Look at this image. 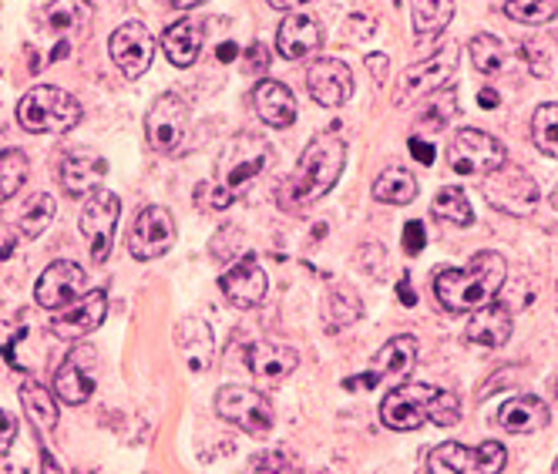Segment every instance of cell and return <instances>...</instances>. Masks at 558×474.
<instances>
[{"label":"cell","instance_id":"cell-19","mask_svg":"<svg viewBox=\"0 0 558 474\" xmlns=\"http://www.w3.org/2000/svg\"><path fill=\"white\" fill-rule=\"evenodd\" d=\"M108 175V162L92 151V148H74L61 158V169H58V179L64 185L68 195H74V199H82V195H92L101 179Z\"/></svg>","mask_w":558,"mask_h":474},{"label":"cell","instance_id":"cell-46","mask_svg":"<svg viewBox=\"0 0 558 474\" xmlns=\"http://www.w3.org/2000/svg\"><path fill=\"white\" fill-rule=\"evenodd\" d=\"M408 148H411V155L417 158L421 166H434V155H437V151H434V145H430L427 138H411Z\"/></svg>","mask_w":558,"mask_h":474},{"label":"cell","instance_id":"cell-47","mask_svg":"<svg viewBox=\"0 0 558 474\" xmlns=\"http://www.w3.org/2000/svg\"><path fill=\"white\" fill-rule=\"evenodd\" d=\"M367 68H371V74L377 77V82H387V54H371Z\"/></svg>","mask_w":558,"mask_h":474},{"label":"cell","instance_id":"cell-55","mask_svg":"<svg viewBox=\"0 0 558 474\" xmlns=\"http://www.w3.org/2000/svg\"><path fill=\"white\" fill-rule=\"evenodd\" d=\"M551 471H555V474H558V458H555V464H551Z\"/></svg>","mask_w":558,"mask_h":474},{"label":"cell","instance_id":"cell-8","mask_svg":"<svg viewBox=\"0 0 558 474\" xmlns=\"http://www.w3.org/2000/svg\"><path fill=\"white\" fill-rule=\"evenodd\" d=\"M485 195L488 203L508 216H532L538 209V185L535 179L518 169V166H498L495 172H488V182H485Z\"/></svg>","mask_w":558,"mask_h":474},{"label":"cell","instance_id":"cell-25","mask_svg":"<svg viewBox=\"0 0 558 474\" xmlns=\"http://www.w3.org/2000/svg\"><path fill=\"white\" fill-rule=\"evenodd\" d=\"M206 31L198 21H175L172 27L162 31V51L175 68H192L203 54Z\"/></svg>","mask_w":558,"mask_h":474},{"label":"cell","instance_id":"cell-27","mask_svg":"<svg viewBox=\"0 0 558 474\" xmlns=\"http://www.w3.org/2000/svg\"><path fill=\"white\" fill-rule=\"evenodd\" d=\"M417 350H421V343L411 333L387 340L380 347V353L374 357V374L377 377H404V374H411L414 364H417Z\"/></svg>","mask_w":558,"mask_h":474},{"label":"cell","instance_id":"cell-37","mask_svg":"<svg viewBox=\"0 0 558 474\" xmlns=\"http://www.w3.org/2000/svg\"><path fill=\"white\" fill-rule=\"evenodd\" d=\"M505 14L518 24H529V27H542L558 14V0H508Z\"/></svg>","mask_w":558,"mask_h":474},{"label":"cell","instance_id":"cell-36","mask_svg":"<svg viewBox=\"0 0 558 474\" xmlns=\"http://www.w3.org/2000/svg\"><path fill=\"white\" fill-rule=\"evenodd\" d=\"M468 54H471V64L482 74H498L505 68V48L495 34H474Z\"/></svg>","mask_w":558,"mask_h":474},{"label":"cell","instance_id":"cell-44","mask_svg":"<svg viewBox=\"0 0 558 474\" xmlns=\"http://www.w3.org/2000/svg\"><path fill=\"white\" fill-rule=\"evenodd\" d=\"M17 441V421L8 414V411H0V458H4Z\"/></svg>","mask_w":558,"mask_h":474},{"label":"cell","instance_id":"cell-56","mask_svg":"<svg viewBox=\"0 0 558 474\" xmlns=\"http://www.w3.org/2000/svg\"><path fill=\"white\" fill-rule=\"evenodd\" d=\"M555 401H558V384H555Z\"/></svg>","mask_w":558,"mask_h":474},{"label":"cell","instance_id":"cell-29","mask_svg":"<svg viewBox=\"0 0 558 474\" xmlns=\"http://www.w3.org/2000/svg\"><path fill=\"white\" fill-rule=\"evenodd\" d=\"M374 195H377L380 203H387V206H408V203L417 199V179L404 166H390V169H384L377 175Z\"/></svg>","mask_w":558,"mask_h":474},{"label":"cell","instance_id":"cell-7","mask_svg":"<svg viewBox=\"0 0 558 474\" xmlns=\"http://www.w3.org/2000/svg\"><path fill=\"white\" fill-rule=\"evenodd\" d=\"M505 162H508V151L495 135H488L482 129H461L451 135L448 166L458 175H488Z\"/></svg>","mask_w":558,"mask_h":474},{"label":"cell","instance_id":"cell-53","mask_svg":"<svg viewBox=\"0 0 558 474\" xmlns=\"http://www.w3.org/2000/svg\"><path fill=\"white\" fill-rule=\"evenodd\" d=\"M172 8H179V11H192V8H198V4H206V0H169Z\"/></svg>","mask_w":558,"mask_h":474},{"label":"cell","instance_id":"cell-9","mask_svg":"<svg viewBox=\"0 0 558 474\" xmlns=\"http://www.w3.org/2000/svg\"><path fill=\"white\" fill-rule=\"evenodd\" d=\"M118 216H122V199L108 189H95L88 195V203L82 209V232L92 243V263H105L111 256L114 246V229H118Z\"/></svg>","mask_w":558,"mask_h":474},{"label":"cell","instance_id":"cell-43","mask_svg":"<svg viewBox=\"0 0 558 474\" xmlns=\"http://www.w3.org/2000/svg\"><path fill=\"white\" fill-rule=\"evenodd\" d=\"M424 243H427V229H424V222H408L404 226V250L411 253V256H417L421 250H424Z\"/></svg>","mask_w":558,"mask_h":474},{"label":"cell","instance_id":"cell-6","mask_svg":"<svg viewBox=\"0 0 558 474\" xmlns=\"http://www.w3.org/2000/svg\"><path fill=\"white\" fill-rule=\"evenodd\" d=\"M216 414L222 421L235 424L239 430L253 434V438H266V434H272V427H276L272 404L259 390L243 387V384H229L216 393Z\"/></svg>","mask_w":558,"mask_h":474},{"label":"cell","instance_id":"cell-15","mask_svg":"<svg viewBox=\"0 0 558 474\" xmlns=\"http://www.w3.org/2000/svg\"><path fill=\"white\" fill-rule=\"evenodd\" d=\"M95 350L92 347H74L64 364L58 367L54 374V393H58V401L61 404H85L92 401V393H95Z\"/></svg>","mask_w":558,"mask_h":474},{"label":"cell","instance_id":"cell-24","mask_svg":"<svg viewBox=\"0 0 558 474\" xmlns=\"http://www.w3.org/2000/svg\"><path fill=\"white\" fill-rule=\"evenodd\" d=\"M495 421L508 434H538L548 427V408L538 398H532V393H522V398L505 401Z\"/></svg>","mask_w":558,"mask_h":474},{"label":"cell","instance_id":"cell-18","mask_svg":"<svg viewBox=\"0 0 558 474\" xmlns=\"http://www.w3.org/2000/svg\"><path fill=\"white\" fill-rule=\"evenodd\" d=\"M266 272L259 266L256 256H243L232 269H226L219 276V290L226 293V300L239 309H253L266 300Z\"/></svg>","mask_w":558,"mask_h":474},{"label":"cell","instance_id":"cell-33","mask_svg":"<svg viewBox=\"0 0 558 474\" xmlns=\"http://www.w3.org/2000/svg\"><path fill=\"white\" fill-rule=\"evenodd\" d=\"M430 212H434L437 219L451 222V226H471V222H474V209H471L468 195H464L458 185H448V189L437 192Z\"/></svg>","mask_w":558,"mask_h":474},{"label":"cell","instance_id":"cell-12","mask_svg":"<svg viewBox=\"0 0 558 474\" xmlns=\"http://www.w3.org/2000/svg\"><path fill=\"white\" fill-rule=\"evenodd\" d=\"M437 387L434 384H401L393 387L384 404H380V421L390 430H414L430 417V401H434Z\"/></svg>","mask_w":558,"mask_h":474},{"label":"cell","instance_id":"cell-22","mask_svg":"<svg viewBox=\"0 0 558 474\" xmlns=\"http://www.w3.org/2000/svg\"><path fill=\"white\" fill-rule=\"evenodd\" d=\"M253 105L269 129H290L296 122V98L283 82H269V77H263L253 92Z\"/></svg>","mask_w":558,"mask_h":474},{"label":"cell","instance_id":"cell-49","mask_svg":"<svg viewBox=\"0 0 558 474\" xmlns=\"http://www.w3.org/2000/svg\"><path fill=\"white\" fill-rule=\"evenodd\" d=\"M266 4L276 11H300V8H310L313 0H266Z\"/></svg>","mask_w":558,"mask_h":474},{"label":"cell","instance_id":"cell-54","mask_svg":"<svg viewBox=\"0 0 558 474\" xmlns=\"http://www.w3.org/2000/svg\"><path fill=\"white\" fill-rule=\"evenodd\" d=\"M551 206H555V209H558V189H555V192H551Z\"/></svg>","mask_w":558,"mask_h":474},{"label":"cell","instance_id":"cell-51","mask_svg":"<svg viewBox=\"0 0 558 474\" xmlns=\"http://www.w3.org/2000/svg\"><path fill=\"white\" fill-rule=\"evenodd\" d=\"M498 92H492V88H482V95H477V105L482 108H498Z\"/></svg>","mask_w":558,"mask_h":474},{"label":"cell","instance_id":"cell-52","mask_svg":"<svg viewBox=\"0 0 558 474\" xmlns=\"http://www.w3.org/2000/svg\"><path fill=\"white\" fill-rule=\"evenodd\" d=\"M216 54H219V61H222V64H229V61H235V45L229 41V45H222Z\"/></svg>","mask_w":558,"mask_h":474},{"label":"cell","instance_id":"cell-38","mask_svg":"<svg viewBox=\"0 0 558 474\" xmlns=\"http://www.w3.org/2000/svg\"><path fill=\"white\" fill-rule=\"evenodd\" d=\"M532 138L538 151L558 158V105H542L532 114Z\"/></svg>","mask_w":558,"mask_h":474},{"label":"cell","instance_id":"cell-45","mask_svg":"<svg viewBox=\"0 0 558 474\" xmlns=\"http://www.w3.org/2000/svg\"><path fill=\"white\" fill-rule=\"evenodd\" d=\"M253 471H290V458L279 451L259 454V458H253Z\"/></svg>","mask_w":558,"mask_h":474},{"label":"cell","instance_id":"cell-20","mask_svg":"<svg viewBox=\"0 0 558 474\" xmlns=\"http://www.w3.org/2000/svg\"><path fill=\"white\" fill-rule=\"evenodd\" d=\"M246 367L259 380H287L300 367V353L287 343H272V340H256L246 347Z\"/></svg>","mask_w":558,"mask_h":474},{"label":"cell","instance_id":"cell-5","mask_svg":"<svg viewBox=\"0 0 558 474\" xmlns=\"http://www.w3.org/2000/svg\"><path fill=\"white\" fill-rule=\"evenodd\" d=\"M458 54H461L458 45H445L437 54H430V58L411 64V68L401 74V82H397V88H393V98H390L393 108H408V105H414V101H421V98H427V95L445 92L448 82L454 77V71H458Z\"/></svg>","mask_w":558,"mask_h":474},{"label":"cell","instance_id":"cell-3","mask_svg":"<svg viewBox=\"0 0 558 474\" xmlns=\"http://www.w3.org/2000/svg\"><path fill=\"white\" fill-rule=\"evenodd\" d=\"M505 276H508V266H505V256L498 253H477L464 269L458 266H448V269H437L434 276V296L445 309L451 313H468V309H477L492 303L501 287H505Z\"/></svg>","mask_w":558,"mask_h":474},{"label":"cell","instance_id":"cell-35","mask_svg":"<svg viewBox=\"0 0 558 474\" xmlns=\"http://www.w3.org/2000/svg\"><path fill=\"white\" fill-rule=\"evenodd\" d=\"M361 300H356V293L350 287H337L330 296H327V306H324V316H327V324L330 330H343L350 327L356 316H361Z\"/></svg>","mask_w":558,"mask_h":474},{"label":"cell","instance_id":"cell-14","mask_svg":"<svg viewBox=\"0 0 558 474\" xmlns=\"http://www.w3.org/2000/svg\"><path fill=\"white\" fill-rule=\"evenodd\" d=\"M105 313H108L105 290H92L85 296H77L74 303L54 309V316H51V333L58 340H82V337L95 333L105 324Z\"/></svg>","mask_w":558,"mask_h":474},{"label":"cell","instance_id":"cell-31","mask_svg":"<svg viewBox=\"0 0 558 474\" xmlns=\"http://www.w3.org/2000/svg\"><path fill=\"white\" fill-rule=\"evenodd\" d=\"M454 17V4L451 0H414L411 8V24L421 37L441 34Z\"/></svg>","mask_w":558,"mask_h":474},{"label":"cell","instance_id":"cell-28","mask_svg":"<svg viewBox=\"0 0 558 474\" xmlns=\"http://www.w3.org/2000/svg\"><path fill=\"white\" fill-rule=\"evenodd\" d=\"M92 4L88 0H54V4L45 8V24L54 37L64 34H82L85 27H92Z\"/></svg>","mask_w":558,"mask_h":474},{"label":"cell","instance_id":"cell-26","mask_svg":"<svg viewBox=\"0 0 558 474\" xmlns=\"http://www.w3.org/2000/svg\"><path fill=\"white\" fill-rule=\"evenodd\" d=\"M21 408L27 411L31 424L41 434H51L58 427V421H61L58 393H51L48 387H41L37 380H24L21 384Z\"/></svg>","mask_w":558,"mask_h":474},{"label":"cell","instance_id":"cell-10","mask_svg":"<svg viewBox=\"0 0 558 474\" xmlns=\"http://www.w3.org/2000/svg\"><path fill=\"white\" fill-rule=\"evenodd\" d=\"M185 129H189V108L179 95L166 92L158 95L145 114V138L155 151L172 155L182 148L185 142Z\"/></svg>","mask_w":558,"mask_h":474},{"label":"cell","instance_id":"cell-39","mask_svg":"<svg viewBox=\"0 0 558 474\" xmlns=\"http://www.w3.org/2000/svg\"><path fill=\"white\" fill-rule=\"evenodd\" d=\"M427 421H434L437 427H451V424H458V421H461V401H458V393L437 387L434 401H430V417H427Z\"/></svg>","mask_w":558,"mask_h":474},{"label":"cell","instance_id":"cell-34","mask_svg":"<svg viewBox=\"0 0 558 474\" xmlns=\"http://www.w3.org/2000/svg\"><path fill=\"white\" fill-rule=\"evenodd\" d=\"M27 182V155L21 148L0 151V199H14Z\"/></svg>","mask_w":558,"mask_h":474},{"label":"cell","instance_id":"cell-17","mask_svg":"<svg viewBox=\"0 0 558 474\" xmlns=\"http://www.w3.org/2000/svg\"><path fill=\"white\" fill-rule=\"evenodd\" d=\"M306 85L316 105L340 108L353 95V71L337 58H316L306 71Z\"/></svg>","mask_w":558,"mask_h":474},{"label":"cell","instance_id":"cell-23","mask_svg":"<svg viewBox=\"0 0 558 474\" xmlns=\"http://www.w3.org/2000/svg\"><path fill=\"white\" fill-rule=\"evenodd\" d=\"M468 343H477V347H505L508 337H511V313L501 306V303H485L477 306L474 316L468 320V330H464Z\"/></svg>","mask_w":558,"mask_h":474},{"label":"cell","instance_id":"cell-41","mask_svg":"<svg viewBox=\"0 0 558 474\" xmlns=\"http://www.w3.org/2000/svg\"><path fill=\"white\" fill-rule=\"evenodd\" d=\"M269 64H272V58H269V48H266V45L256 41V45L246 48V71H250V74H266Z\"/></svg>","mask_w":558,"mask_h":474},{"label":"cell","instance_id":"cell-13","mask_svg":"<svg viewBox=\"0 0 558 474\" xmlns=\"http://www.w3.org/2000/svg\"><path fill=\"white\" fill-rule=\"evenodd\" d=\"M85 293H88V272L77 263H71V259L51 263L41 272L37 287H34V300H37V306H45V309H61V306L74 303L77 296H85Z\"/></svg>","mask_w":558,"mask_h":474},{"label":"cell","instance_id":"cell-16","mask_svg":"<svg viewBox=\"0 0 558 474\" xmlns=\"http://www.w3.org/2000/svg\"><path fill=\"white\" fill-rule=\"evenodd\" d=\"M111 61L122 68L125 77H142L151 68V54H155V41L142 21H129L122 24L108 41Z\"/></svg>","mask_w":558,"mask_h":474},{"label":"cell","instance_id":"cell-1","mask_svg":"<svg viewBox=\"0 0 558 474\" xmlns=\"http://www.w3.org/2000/svg\"><path fill=\"white\" fill-rule=\"evenodd\" d=\"M269 162H272V145L263 135L256 132L235 135L219 155L216 179L195 192V206H206L213 212L229 209L239 195H243V189L266 172Z\"/></svg>","mask_w":558,"mask_h":474},{"label":"cell","instance_id":"cell-32","mask_svg":"<svg viewBox=\"0 0 558 474\" xmlns=\"http://www.w3.org/2000/svg\"><path fill=\"white\" fill-rule=\"evenodd\" d=\"M427 471L430 474H461L474 471V448H464L458 441H445L427 454Z\"/></svg>","mask_w":558,"mask_h":474},{"label":"cell","instance_id":"cell-40","mask_svg":"<svg viewBox=\"0 0 558 474\" xmlns=\"http://www.w3.org/2000/svg\"><path fill=\"white\" fill-rule=\"evenodd\" d=\"M505 461H508V451H505V445H498V441H485V445H477V448H474V471L495 474V471L505 467Z\"/></svg>","mask_w":558,"mask_h":474},{"label":"cell","instance_id":"cell-11","mask_svg":"<svg viewBox=\"0 0 558 474\" xmlns=\"http://www.w3.org/2000/svg\"><path fill=\"white\" fill-rule=\"evenodd\" d=\"M172 246H175V219H172V212L162 209V206H145L135 216L132 232H129L132 256L148 263V259L166 256Z\"/></svg>","mask_w":558,"mask_h":474},{"label":"cell","instance_id":"cell-4","mask_svg":"<svg viewBox=\"0 0 558 474\" xmlns=\"http://www.w3.org/2000/svg\"><path fill=\"white\" fill-rule=\"evenodd\" d=\"M17 122L31 135H64L82 122V105L54 85L31 88L17 105Z\"/></svg>","mask_w":558,"mask_h":474},{"label":"cell","instance_id":"cell-21","mask_svg":"<svg viewBox=\"0 0 558 474\" xmlns=\"http://www.w3.org/2000/svg\"><path fill=\"white\" fill-rule=\"evenodd\" d=\"M320 45H324V31H320V24H316V17H310V14H290L276 31V48L290 61L313 58L316 51H320Z\"/></svg>","mask_w":558,"mask_h":474},{"label":"cell","instance_id":"cell-42","mask_svg":"<svg viewBox=\"0 0 558 474\" xmlns=\"http://www.w3.org/2000/svg\"><path fill=\"white\" fill-rule=\"evenodd\" d=\"M361 263L377 276V280H384V276H387V256H384V250H380L377 243H367V246H364Z\"/></svg>","mask_w":558,"mask_h":474},{"label":"cell","instance_id":"cell-48","mask_svg":"<svg viewBox=\"0 0 558 474\" xmlns=\"http://www.w3.org/2000/svg\"><path fill=\"white\" fill-rule=\"evenodd\" d=\"M397 296H401L404 306H414L417 303V293L411 290V276H401V283H397Z\"/></svg>","mask_w":558,"mask_h":474},{"label":"cell","instance_id":"cell-2","mask_svg":"<svg viewBox=\"0 0 558 474\" xmlns=\"http://www.w3.org/2000/svg\"><path fill=\"white\" fill-rule=\"evenodd\" d=\"M343 162H347L343 138H337L330 132L316 135L306 145V151L300 155V166L293 169V175L283 182V189H279V206L287 212H296V209L313 206L316 199H324V195L340 182Z\"/></svg>","mask_w":558,"mask_h":474},{"label":"cell","instance_id":"cell-50","mask_svg":"<svg viewBox=\"0 0 558 474\" xmlns=\"http://www.w3.org/2000/svg\"><path fill=\"white\" fill-rule=\"evenodd\" d=\"M377 380H380V377L371 370V374H364V377H350V380H347V387H350V390H353V387H364V390H371V387H377Z\"/></svg>","mask_w":558,"mask_h":474},{"label":"cell","instance_id":"cell-30","mask_svg":"<svg viewBox=\"0 0 558 474\" xmlns=\"http://www.w3.org/2000/svg\"><path fill=\"white\" fill-rule=\"evenodd\" d=\"M51 219H54V199L48 192H34V195H27L24 199V206H21V212L14 216V222L21 226V232L27 235V240H37L48 226H51Z\"/></svg>","mask_w":558,"mask_h":474}]
</instances>
